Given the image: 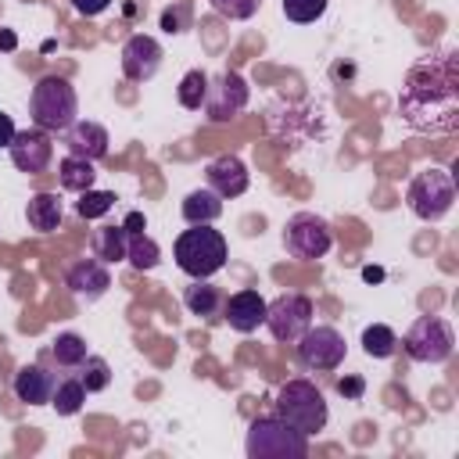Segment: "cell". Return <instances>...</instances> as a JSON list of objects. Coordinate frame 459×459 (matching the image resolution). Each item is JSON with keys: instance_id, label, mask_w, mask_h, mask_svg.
<instances>
[{"instance_id": "6da1fadb", "label": "cell", "mask_w": 459, "mask_h": 459, "mask_svg": "<svg viewBox=\"0 0 459 459\" xmlns=\"http://www.w3.org/2000/svg\"><path fill=\"white\" fill-rule=\"evenodd\" d=\"M398 115L420 133H452L459 126V65L452 50L409 68Z\"/></svg>"}, {"instance_id": "7a4b0ae2", "label": "cell", "mask_w": 459, "mask_h": 459, "mask_svg": "<svg viewBox=\"0 0 459 459\" xmlns=\"http://www.w3.org/2000/svg\"><path fill=\"white\" fill-rule=\"evenodd\" d=\"M172 258L176 265L190 276V280H208L215 276L226 258H230V247H226V237L219 230H212V222L204 226H194V230H183L172 244Z\"/></svg>"}, {"instance_id": "3957f363", "label": "cell", "mask_w": 459, "mask_h": 459, "mask_svg": "<svg viewBox=\"0 0 459 459\" xmlns=\"http://www.w3.org/2000/svg\"><path fill=\"white\" fill-rule=\"evenodd\" d=\"M29 115L39 129L47 133H65L75 115H79V97H75V86L65 79V75H43L36 86H32V97H29Z\"/></svg>"}, {"instance_id": "277c9868", "label": "cell", "mask_w": 459, "mask_h": 459, "mask_svg": "<svg viewBox=\"0 0 459 459\" xmlns=\"http://www.w3.org/2000/svg\"><path fill=\"white\" fill-rule=\"evenodd\" d=\"M273 405H276V416L283 420V423H290L294 430H301L305 437H312V434H319L323 427H326V398H323V391L312 384V380H287L280 391H276V398H273Z\"/></svg>"}, {"instance_id": "5b68a950", "label": "cell", "mask_w": 459, "mask_h": 459, "mask_svg": "<svg viewBox=\"0 0 459 459\" xmlns=\"http://www.w3.org/2000/svg\"><path fill=\"white\" fill-rule=\"evenodd\" d=\"M247 459H305L308 455V437L283 423L276 412L273 416H255L247 423V441H244Z\"/></svg>"}, {"instance_id": "8992f818", "label": "cell", "mask_w": 459, "mask_h": 459, "mask_svg": "<svg viewBox=\"0 0 459 459\" xmlns=\"http://www.w3.org/2000/svg\"><path fill=\"white\" fill-rule=\"evenodd\" d=\"M405 201H409L412 215L423 219V222L445 219L452 212V204H455V179H452V172H445V169L416 172L409 190H405Z\"/></svg>"}, {"instance_id": "52a82bcc", "label": "cell", "mask_w": 459, "mask_h": 459, "mask_svg": "<svg viewBox=\"0 0 459 459\" xmlns=\"http://www.w3.org/2000/svg\"><path fill=\"white\" fill-rule=\"evenodd\" d=\"M330 244H333V230L316 212H298L283 226V247H287L290 258L316 262V258H323L330 251Z\"/></svg>"}, {"instance_id": "ba28073f", "label": "cell", "mask_w": 459, "mask_h": 459, "mask_svg": "<svg viewBox=\"0 0 459 459\" xmlns=\"http://www.w3.org/2000/svg\"><path fill=\"white\" fill-rule=\"evenodd\" d=\"M402 344H405L409 359L437 366V362H445V359L455 351V333H452V326H448L441 316H420V319L409 326V333H405Z\"/></svg>"}, {"instance_id": "9c48e42d", "label": "cell", "mask_w": 459, "mask_h": 459, "mask_svg": "<svg viewBox=\"0 0 459 459\" xmlns=\"http://www.w3.org/2000/svg\"><path fill=\"white\" fill-rule=\"evenodd\" d=\"M265 326L280 344H294L312 326V301L305 294H280L265 301Z\"/></svg>"}, {"instance_id": "30bf717a", "label": "cell", "mask_w": 459, "mask_h": 459, "mask_svg": "<svg viewBox=\"0 0 459 459\" xmlns=\"http://www.w3.org/2000/svg\"><path fill=\"white\" fill-rule=\"evenodd\" d=\"M298 362L312 373H326V369H337L344 362V337L333 330V326H308L298 341Z\"/></svg>"}, {"instance_id": "8fae6325", "label": "cell", "mask_w": 459, "mask_h": 459, "mask_svg": "<svg viewBox=\"0 0 459 459\" xmlns=\"http://www.w3.org/2000/svg\"><path fill=\"white\" fill-rule=\"evenodd\" d=\"M204 115L208 122H230L247 108V82L237 72H222L219 79H208L204 93Z\"/></svg>"}, {"instance_id": "7c38bea8", "label": "cell", "mask_w": 459, "mask_h": 459, "mask_svg": "<svg viewBox=\"0 0 459 459\" xmlns=\"http://www.w3.org/2000/svg\"><path fill=\"white\" fill-rule=\"evenodd\" d=\"M7 151H11V161H14V169L18 172H25V176H39V172H47V165H50V158H54V143H50V136H47V129H22V133H14V140L7 143Z\"/></svg>"}, {"instance_id": "4fadbf2b", "label": "cell", "mask_w": 459, "mask_h": 459, "mask_svg": "<svg viewBox=\"0 0 459 459\" xmlns=\"http://www.w3.org/2000/svg\"><path fill=\"white\" fill-rule=\"evenodd\" d=\"M161 43L154 36H143V32H133L122 47V75L129 82H147L158 75L161 68Z\"/></svg>"}, {"instance_id": "5bb4252c", "label": "cell", "mask_w": 459, "mask_h": 459, "mask_svg": "<svg viewBox=\"0 0 459 459\" xmlns=\"http://www.w3.org/2000/svg\"><path fill=\"white\" fill-rule=\"evenodd\" d=\"M65 287H68L79 301H86V305L97 301V298H104L108 287H111L108 262H100L97 255H93V258H79V262H72L68 273H65Z\"/></svg>"}, {"instance_id": "9a60e30c", "label": "cell", "mask_w": 459, "mask_h": 459, "mask_svg": "<svg viewBox=\"0 0 459 459\" xmlns=\"http://www.w3.org/2000/svg\"><path fill=\"white\" fill-rule=\"evenodd\" d=\"M204 183H208L219 197H240V194L247 190L251 176H247V169H244L240 158L219 154V158H212V161L204 165Z\"/></svg>"}, {"instance_id": "2e32d148", "label": "cell", "mask_w": 459, "mask_h": 459, "mask_svg": "<svg viewBox=\"0 0 459 459\" xmlns=\"http://www.w3.org/2000/svg\"><path fill=\"white\" fill-rule=\"evenodd\" d=\"M108 129L100 122H90V118H75L68 129H65V147L68 154L75 158H86V161H97L108 154Z\"/></svg>"}, {"instance_id": "e0dca14e", "label": "cell", "mask_w": 459, "mask_h": 459, "mask_svg": "<svg viewBox=\"0 0 459 459\" xmlns=\"http://www.w3.org/2000/svg\"><path fill=\"white\" fill-rule=\"evenodd\" d=\"M226 323H230V330H237V333H251V330H258L262 323H265V298L258 294V290H237L230 301H226Z\"/></svg>"}, {"instance_id": "ac0fdd59", "label": "cell", "mask_w": 459, "mask_h": 459, "mask_svg": "<svg viewBox=\"0 0 459 459\" xmlns=\"http://www.w3.org/2000/svg\"><path fill=\"white\" fill-rule=\"evenodd\" d=\"M54 373H47L43 366H22L14 373V398L25 402V405H50V394H54Z\"/></svg>"}, {"instance_id": "d6986e66", "label": "cell", "mask_w": 459, "mask_h": 459, "mask_svg": "<svg viewBox=\"0 0 459 459\" xmlns=\"http://www.w3.org/2000/svg\"><path fill=\"white\" fill-rule=\"evenodd\" d=\"M179 212H183V219H186L190 226H204V222H215V219L222 215V197H219L212 186H197V190H190V194L183 197Z\"/></svg>"}, {"instance_id": "ffe728a7", "label": "cell", "mask_w": 459, "mask_h": 459, "mask_svg": "<svg viewBox=\"0 0 459 459\" xmlns=\"http://www.w3.org/2000/svg\"><path fill=\"white\" fill-rule=\"evenodd\" d=\"M61 215H65V208H61L57 194H32L25 204V219L36 233H54L61 226Z\"/></svg>"}, {"instance_id": "44dd1931", "label": "cell", "mask_w": 459, "mask_h": 459, "mask_svg": "<svg viewBox=\"0 0 459 459\" xmlns=\"http://www.w3.org/2000/svg\"><path fill=\"white\" fill-rule=\"evenodd\" d=\"M183 305H186L190 316H197V319H215V312L222 308V294H219L215 283L194 280V283L183 290Z\"/></svg>"}, {"instance_id": "7402d4cb", "label": "cell", "mask_w": 459, "mask_h": 459, "mask_svg": "<svg viewBox=\"0 0 459 459\" xmlns=\"http://www.w3.org/2000/svg\"><path fill=\"white\" fill-rule=\"evenodd\" d=\"M57 179H61V186H65V190L82 194V190H90V186H93L97 172H93V161L68 154V158H61V161H57Z\"/></svg>"}, {"instance_id": "603a6c76", "label": "cell", "mask_w": 459, "mask_h": 459, "mask_svg": "<svg viewBox=\"0 0 459 459\" xmlns=\"http://www.w3.org/2000/svg\"><path fill=\"white\" fill-rule=\"evenodd\" d=\"M126 247H129L126 226H100L93 233V255L100 262H122L126 258Z\"/></svg>"}, {"instance_id": "cb8c5ba5", "label": "cell", "mask_w": 459, "mask_h": 459, "mask_svg": "<svg viewBox=\"0 0 459 459\" xmlns=\"http://www.w3.org/2000/svg\"><path fill=\"white\" fill-rule=\"evenodd\" d=\"M362 351L369 359H391L398 351V333L387 323H373L362 330Z\"/></svg>"}, {"instance_id": "d4e9b609", "label": "cell", "mask_w": 459, "mask_h": 459, "mask_svg": "<svg viewBox=\"0 0 459 459\" xmlns=\"http://www.w3.org/2000/svg\"><path fill=\"white\" fill-rule=\"evenodd\" d=\"M126 262H129L133 269L147 273V269H154V265L161 262V247H158V244H154V237H147V233H129Z\"/></svg>"}, {"instance_id": "484cf974", "label": "cell", "mask_w": 459, "mask_h": 459, "mask_svg": "<svg viewBox=\"0 0 459 459\" xmlns=\"http://www.w3.org/2000/svg\"><path fill=\"white\" fill-rule=\"evenodd\" d=\"M82 402H86V387H82L79 377H72V380H57V384H54L50 405L57 409V416H75V412L82 409Z\"/></svg>"}, {"instance_id": "4316f807", "label": "cell", "mask_w": 459, "mask_h": 459, "mask_svg": "<svg viewBox=\"0 0 459 459\" xmlns=\"http://www.w3.org/2000/svg\"><path fill=\"white\" fill-rule=\"evenodd\" d=\"M50 351H54V362L65 366V369H79L82 359L90 355V351H86V341H82L79 333H57Z\"/></svg>"}, {"instance_id": "83f0119b", "label": "cell", "mask_w": 459, "mask_h": 459, "mask_svg": "<svg viewBox=\"0 0 459 459\" xmlns=\"http://www.w3.org/2000/svg\"><path fill=\"white\" fill-rule=\"evenodd\" d=\"M204 93H208V75H204L201 68L186 72V75L179 79V86H176V97H179V104H183L186 111H197V108L204 104Z\"/></svg>"}, {"instance_id": "f1b7e54d", "label": "cell", "mask_w": 459, "mask_h": 459, "mask_svg": "<svg viewBox=\"0 0 459 459\" xmlns=\"http://www.w3.org/2000/svg\"><path fill=\"white\" fill-rule=\"evenodd\" d=\"M79 369H82V373H79V380H82L86 394H93V391H104V387L111 384V366H108L100 355H86Z\"/></svg>"}, {"instance_id": "f546056e", "label": "cell", "mask_w": 459, "mask_h": 459, "mask_svg": "<svg viewBox=\"0 0 459 459\" xmlns=\"http://www.w3.org/2000/svg\"><path fill=\"white\" fill-rule=\"evenodd\" d=\"M111 204H115V194L111 190H82L79 194V201H75V212L82 215V219H100V215H108L111 212Z\"/></svg>"}, {"instance_id": "4dcf8cb0", "label": "cell", "mask_w": 459, "mask_h": 459, "mask_svg": "<svg viewBox=\"0 0 459 459\" xmlns=\"http://www.w3.org/2000/svg\"><path fill=\"white\" fill-rule=\"evenodd\" d=\"M326 7H330V0H283V14L294 25H308V22L323 18Z\"/></svg>"}, {"instance_id": "1f68e13d", "label": "cell", "mask_w": 459, "mask_h": 459, "mask_svg": "<svg viewBox=\"0 0 459 459\" xmlns=\"http://www.w3.org/2000/svg\"><path fill=\"white\" fill-rule=\"evenodd\" d=\"M208 4H212L215 14H222V18H230V22H247V18H255L258 7H262V0H208Z\"/></svg>"}, {"instance_id": "d6a6232c", "label": "cell", "mask_w": 459, "mask_h": 459, "mask_svg": "<svg viewBox=\"0 0 459 459\" xmlns=\"http://www.w3.org/2000/svg\"><path fill=\"white\" fill-rule=\"evenodd\" d=\"M190 22H194L190 4H172V7L161 11V29H165V32H186Z\"/></svg>"}, {"instance_id": "836d02e7", "label": "cell", "mask_w": 459, "mask_h": 459, "mask_svg": "<svg viewBox=\"0 0 459 459\" xmlns=\"http://www.w3.org/2000/svg\"><path fill=\"white\" fill-rule=\"evenodd\" d=\"M337 391H341L344 398H362L366 380H362V377H341V380H337Z\"/></svg>"}, {"instance_id": "e575fe53", "label": "cell", "mask_w": 459, "mask_h": 459, "mask_svg": "<svg viewBox=\"0 0 459 459\" xmlns=\"http://www.w3.org/2000/svg\"><path fill=\"white\" fill-rule=\"evenodd\" d=\"M72 7L79 14H86V18H97V14H104L111 7V0H72Z\"/></svg>"}, {"instance_id": "d590c367", "label": "cell", "mask_w": 459, "mask_h": 459, "mask_svg": "<svg viewBox=\"0 0 459 459\" xmlns=\"http://www.w3.org/2000/svg\"><path fill=\"white\" fill-rule=\"evenodd\" d=\"M122 226H126V233H143L147 230V219H143V212H129Z\"/></svg>"}, {"instance_id": "8d00e7d4", "label": "cell", "mask_w": 459, "mask_h": 459, "mask_svg": "<svg viewBox=\"0 0 459 459\" xmlns=\"http://www.w3.org/2000/svg\"><path fill=\"white\" fill-rule=\"evenodd\" d=\"M14 133H18V129H14L11 115H4V111H0V147H7V143L14 140Z\"/></svg>"}, {"instance_id": "74e56055", "label": "cell", "mask_w": 459, "mask_h": 459, "mask_svg": "<svg viewBox=\"0 0 459 459\" xmlns=\"http://www.w3.org/2000/svg\"><path fill=\"white\" fill-rule=\"evenodd\" d=\"M18 47V36L11 29H0V50H14Z\"/></svg>"}, {"instance_id": "f35d334b", "label": "cell", "mask_w": 459, "mask_h": 459, "mask_svg": "<svg viewBox=\"0 0 459 459\" xmlns=\"http://www.w3.org/2000/svg\"><path fill=\"white\" fill-rule=\"evenodd\" d=\"M362 276H366V280H380V276H384V269H362Z\"/></svg>"}]
</instances>
